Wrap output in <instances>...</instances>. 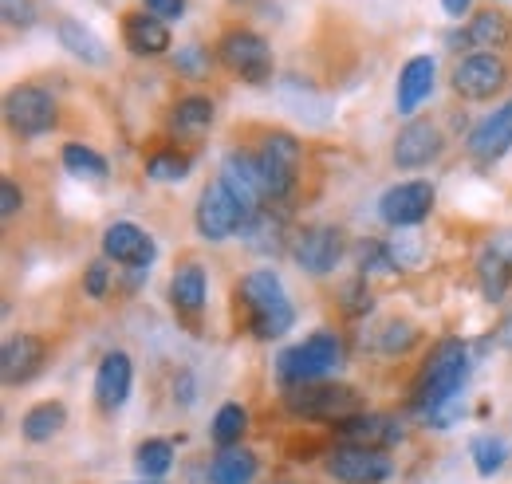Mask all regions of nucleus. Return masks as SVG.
I'll list each match as a JSON object with an SVG mask.
<instances>
[{
  "label": "nucleus",
  "mask_w": 512,
  "mask_h": 484,
  "mask_svg": "<svg viewBox=\"0 0 512 484\" xmlns=\"http://www.w3.org/2000/svg\"><path fill=\"white\" fill-rule=\"evenodd\" d=\"M4 115H8V126L24 138H40L56 126V103L44 87H16L8 91V103H4Z\"/></svg>",
  "instance_id": "obj_9"
},
{
  "label": "nucleus",
  "mask_w": 512,
  "mask_h": 484,
  "mask_svg": "<svg viewBox=\"0 0 512 484\" xmlns=\"http://www.w3.org/2000/svg\"><path fill=\"white\" fill-rule=\"evenodd\" d=\"M442 8H446L449 16H465L473 8V0H442Z\"/></svg>",
  "instance_id": "obj_39"
},
{
  "label": "nucleus",
  "mask_w": 512,
  "mask_h": 484,
  "mask_svg": "<svg viewBox=\"0 0 512 484\" xmlns=\"http://www.w3.org/2000/svg\"><path fill=\"white\" fill-rule=\"evenodd\" d=\"M256 166H260L268 201L288 197L296 185V174H300V142L292 134H268L264 146L256 150Z\"/></svg>",
  "instance_id": "obj_6"
},
{
  "label": "nucleus",
  "mask_w": 512,
  "mask_h": 484,
  "mask_svg": "<svg viewBox=\"0 0 512 484\" xmlns=\"http://www.w3.org/2000/svg\"><path fill=\"white\" fill-rule=\"evenodd\" d=\"M237 300L245 303V319H249V331L256 339H280L296 323L292 300H288V292H284V284L272 268L249 272L237 288Z\"/></svg>",
  "instance_id": "obj_2"
},
{
  "label": "nucleus",
  "mask_w": 512,
  "mask_h": 484,
  "mask_svg": "<svg viewBox=\"0 0 512 484\" xmlns=\"http://www.w3.org/2000/svg\"><path fill=\"white\" fill-rule=\"evenodd\" d=\"M292 256H296V264H300L304 272H312V276H327V272L339 264V256H343V233H339V229H331V225L304 229V233L296 237Z\"/></svg>",
  "instance_id": "obj_13"
},
{
  "label": "nucleus",
  "mask_w": 512,
  "mask_h": 484,
  "mask_svg": "<svg viewBox=\"0 0 512 484\" xmlns=\"http://www.w3.org/2000/svg\"><path fill=\"white\" fill-rule=\"evenodd\" d=\"M44 363V339L40 335H16L4 343V355H0V374L8 386H24Z\"/></svg>",
  "instance_id": "obj_18"
},
{
  "label": "nucleus",
  "mask_w": 512,
  "mask_h": 484,
  "mask_svg": "<svg viewBox=\"0 0 512 484\" xmlns=\"http://www.w3.org/2000/svg\"><path fill=\"white\" fill-rule=\"evenodd\" d=\"M60 44H64L71 56H79L83 63H107L103 40H99L91 28H83L79 20H60Z\"/></svg>",
  "instance_id": "obj_25"
},
{
  "label": "nucleus",
  "mask_w": 512,
  "mask_h": 484,
  "mask_svg": "<svg viewBox=\"0 0 512 484\" xmlns=\"http://www.w3.org/2000/svg\"><path fill=\"white\" fill-rule=\"evenodd\" d=\"M284 402L296 418H312V422H347L359 414V394L351 386H331V382L292 386Z\"/></svg>",
  "instance_id": "obj_4"
},
{
  "label": "nucleus",
  "mask_w": 512,
  "mask_h": 484,
  "mask_svg": "<svg viewBox=\"0 0 512 484\" xmlns=\"http://www.w3.org/2000/svg\"><path fill=\"white\" fill-rule=\"evenodd\" d=\"M418 339V331L410 327V323H386L383 327V339H379V347H383L386 355H398V351H406L410 343Z\"/></svg>",
  "instance_id": "obj_33"
},
{
  "label": "nucleus",
  "mask_w": 512,
  "mask_h": 484,
  "mask_svg": "<svg viewBox=\"0 0 512 484\" xmlns=\"http://www.w3.org/2000/svg\"><path fill=\"white\" fill-rule=\"evenodd\" d=\"M434 209V185L430 182H398L390 185L379 201V217L394 229H410L426 221Z\"/></svg>",
  "instance_id": "obj_10"
},
{
  "label": "nucleus",
  "mask_w": 512,
  "mask_h": 484,
  "mask_svg": "<svg viewBox=\"0 0 512 484\" xmlns=\"http://www.w3.org/2000/svg\"><path fill=\"white\" fill-rule=\"evenodd\" d=\"M213 126V103L205 95H186L178 99L174 115H170V130L174 134H201Z\"/></svg>",
  "instance_id": "obj_26"
},
{
  "label": "nucleus",
  "mask_w": 512,
  "mask_h": 484,
  "mask_svg": "<svg viewBox=\"0 0 512 484\" xmlns=\"http://www.w3.org/2000/svg\"><path fill=\"white\" fill-rule=\"evenodd\" d=\"M217 56H221V63H225L233 75H241V79H249V83H264V79L272 75L268 40L256 36V32H249V28H233V32H225L221 44H217Z\"/></svg>",
  "instance_id": "obj_7"
},
{
  "label": "nucleus",
  "mask_w": 512,
  "mask_h": 484,
  "mask_svg": "<svg viewBox=\"0 0 512 484\" xmlns=\"http://www.w3.org/2000/svg\"><path fill=\"white\" fill-rule=\"evenodd\" d=\"M461 40L469 44V48H505L512 40V24L505 12H493V8H485V12H477L473 20H469V28L461 32Z\"/></svg>",
  "instance_id": "obj_21"
},
{
  "label": "nucleus",
  "mask_w": 512,
  "mask_h": 484,
  "mask_svg": "<svg viewBox=\"0 0 512 484\" xmlns=\"http://www.w3.org/2000/svg\"><path fill=\"white\" fill-rule=\"evenodd\" d=\"M4 20H8V24H20V28H28V24L36 20V8H32V0H4Z\"/></svg>",
  "instance_id": "obj_36"
},
{
  "label": "nucleus",
  "mask_w": 512,
  "mask_h": 484,
  "mask_svg": "<svg viewBox=\"0 0 512 484\" xmlns=\"http://www.w3.org/2000/svg\"><path fill=\"white\" fill-rule=\"evenodd\" d=\"M134 465H138V473H142V477H162V473L174 465V445H170V441H162V437H150V441H142V445H138Z\"/></svg>",
  "instance_id": "obj_29"
},
{
  "label": "nucleus",
  "mask_w": 512,
  "mask_h": 484,
  "mask_svg": "<svg viewBox=\"0 0 512 484\" xmlns=\"http://www.w3.org/2000/svg\"><path fill=\"white\" fill-rule=\"evenodd\" d=\"M465 374H469V355H465L461 339H442L422 370V386H418V406L430 422H453V402L461 394Z\"/></svg>",
  "instance_id": "obj_1"
},
{
  "label": "nucleus",
  "mask_w": 512,
  "mask_h": 484,
  "mask_svg": "<svg viewBox=\"0 0 512 484\" xmlns=\"http://www.w3.org/2000/svg\"><path fill=\"white\" fill-rule=\"evenodd\" d=\"M67 422V410L60 402H40V406H32L28 414H24V422H20V433L32 441V445H44V441H52Z\"/></svg>",
  "instance_id": "obj_23"
},
{
  "label": "nucleus",
  "mask_w": 512,
  "mask_h": 484,
  "mask_svg": "<svg viewBox=\"0 0 512 484\" xmlns=\"http://www.w3.org/2000/svg\"><path fill=\"white\" fill-rule=\"evenodd\" d=\"M509 150H512V99L469 134V154L477 162H497Z\"/></svg>",
  "instance_id": "obj_15"
},
{
  "label": "nucleus",
  "mask_w": 512,
  "mask_h": 484,
  "mask_svg": "<svg viewBox=\"0 0 512 484\" xmlns=\"http://www.w3.org/2000/svg\"><path fill=\"white\" fill-rule=\"evenodd\" d=\"M509 272H512V260H505L497 248H489L485 256H481V284H485V296H501L505 292V284H509Z\"/></svg>",
  "instance_id": "obj_31"
},
{
  "label": "nucleus",
  "mask_w": 512,
  "mask_h": 484,
  "mask_svg": "<svg viewBox=\"0 0 512 484\" xmlns=\"http://www.w3.org/2000/svg\"><path fill=\"white\" fill-rule=\"evenodd\" d=\"M123 44L134 56H162L170 48V28L154 12H127L123 16Z\"/></svg>",
  "instance_id": "obj_17"
},
{
  "label": "nucleus",
  "mask_w": 512,
  "mask_h": 484,
  "mask_svg": "<svg viewBox=\"0 0 512 484\" xmlns=\"http://www.w3.org/2000/svg\"><path fill=\"white\" fill-rule=\"evenodd\" d=\"M146 8L158 16V20H178L186 12V0H146Z\"/></svg>",
  "instance_id": "obj_37"
},
{
  "label": "nucleus",
  "mask_w": 512,
  "mask_h": 484,
  "mask_svg": "<svg viewBox=\"0 0 512 484\" xmlns=\"http://www.w3.org/2000/svg\"><path fill=\"white\" fill-rule=\"evenodd\" d=\"M241 225H249V213L233 197V189L221 182V178L213 185H205L201 189V201H197V233L205 241H229Z\"/></svg>",
  "instance_id": "obj_5"
},
{
  "label": "nucleus",
  "mask_w": 512,
  "mask_h": 484,
  "mask_svg": "<svg viewBox=\"0 0 512 484\" xmlns=\"http://www.w3.org/2000/svg\"><path fill=\"white\" fill-rule=\"evenodd\" d=\"M253 477H256V457L249 449H237V445L221 449L213 457V465H209V484H253Z\"/></svg>",
  "instance_id": "obj_22"
},
{
  "label": "nucleus",
  "mask_w": 512,
  "mask_h": 484,
  "mask_svg": "<svg viewBox=\"0 0 512 484\" xmlns=\"http://www.w3.org/2000/svg\"><path fill=\"white\" fill-rule=\"evenodd\" d=\"M469 453H473V465H477V473H481V477H493V473H501V469H505L509 445H505L501 437H493V433H481V437H473Z\"/></svg>",
  "instance_id": "obj_28"
},
{
  "label": "nucleus",
  "mask_w": 512,
  "mask_h": 484,
  "mask_svg": "<svg viewBox=\"0 0 512 484\" xmlns=\"http://www.w3.org/2000/svg\"><path fill=\"white\" fill-rule=\"evenodd\" d=\"M343 311H347V315H363V311H371V288H367L363 280H355V284L343 288Z\"/></svg>",
  "instance_id": "obj_34"
},
{
  "label": "nucleus",
  "mask_w": 512,
  "mask_h": 484,
  "mask_svg": "<svg viewBox=\"0 0 512 484\" xmlns=\"http://www.w3.org/2000/svg\"><path fill=\"white\" fill-rule=\"evenodd\" d=\"M170 300H174L178 311H186V315H197V311L205 307V272H201L197 264H186V268L174 272V280H170Z\"/></svg>",
  "instance_id": "obj_24"
},
{
  "label": "nucleus",
  "mask_w": 512,
  "mask_h": 484,
  "mask_svg": "<svg viewBox=\"0 0 512 484\" xmlns=\"http://www.w3.org/2000/svg\"><path fill=\"white\" fill-rule=\"evenodd\" d=\"M438 154H442V130L426 119L406 122L394 138V166H402V170H422Z\"/></svg>",
  "instance_id": "obj_12"
},
{
  "label": "nucleus",
  "mask_w": 512,
  "mask_h": 484,
  "mask_svg": "<svg viewBox=\"0 0 512 484\" xmlns=\"http://www.w3.org/2000/svg\"><path fill=\"white\" fill-rule=\"evenodd\" d=\"M107 280H111V272H107V264H103V260H95V264L87 268V280H83V288H87V296H91V300H103V296H107Z\"/></svg>",
  "instance_id": "obj_35"
},
{
  "label": "nucleus",
  "mask_w": 512,
  "mask_h": 484,
  "mask_svg": "<svg viewBox=\"0 0 512 484\" xmlns=\"http://www.w3.org/2000/svg\"><path fill=\"white\" fill-rule=\"evenodd\" d=\"M130 382H134V366H130V355L123 351H111L99 370H95V402L103 410H119L127 402Z\"/></svg>",
  "instance_id": "obj_16"
},
{
  "label": "nucleus",
  "mask_w": 512,
  "mask_h": 484,
  "mask_svg": "<svg viewBox=\"0 0 512 484\" xmlns=\"http://www.w3.org/2000/svg\"><path fill=\"white\" fill-rule=\"evenodd\" d=\"M64 166H67V174H75V178H91V182L107 178V158H103V154H95V150H91V146H83V142H67Z\"/></svg>",
  "instance_id": "obj_27"
},
{
  "label": "nucleus",
  "mask_w": 512,
  "mask_h": 484,
  "mask_svg": "<svg viewBox=\"0 0 512 484\" xmlns=\"http://www.w3.org/2000/svg\"><path fill=\"white\" fill-rule=\"evenodd\" d=\"M245 429H249V414H245L237 402H229V406H221L217 418H213V441H217L221 449H229V445L241 441Z\"/></svg>",
  "instance_id": "obj_30"
},
{
  "label": "nucleus",
  "mask_w": 512,
  "mask_h": 484,
  "mask_svg": "<svg viewBox=\"0 0 512 484\" xmlns=\"http://www.w3.org/2000/svg\"><path fill=\"white\" fill-rule=\"evenodd\" d=\"M434 75H438V67H434L430 56L406 60L402 75H398V111H402V115H414V111H418V103L434 91Z\"/></svg>",
  "instance_id": "obj_20"
},
{
  "label": "nucleus",
  "mask_w": 512,
  "mask_h": 484,
  "mask_svg": "<svg viewBox=\"0 0 512 484\" xmlns=\"http://www.w3.org/2000/svg\"><path fill=\"white\" fill-rule=\"evenodd\" d=\"M509 79V67L501 56L493 52H477V56H465V60L453 67V91L469 103H485L493 99Z\"/></svg>",
  "instance_id": "obj_8"
},
{
  "label": "nucleus",
  "mask_w": 512,
  "mask_h": 484,
  "mask_svg": "<svg viewBox=\"0 0 512 484\" xmlns=\"http://www.w3.org/2000/svg\"><path fill=\"white\" fill-rule=\"evenodd\" d=\"M339 363H343V343H339V335L316 331L312 339L288 347V351L276 359V374H280V382H288V386H308V382L327 378Z\"/></svg>",
  "instance_id": "obj_3"
},
{
  "label": "nucleus",
  "mask_w": 512,
  "mask_h": 484,
  "mask_svg": "<svg viewBox=\"0 0 512 484\" xmlns=\"http://www.w3.org/2000/svg\"><path fill=\"white\" fill-rule=\"evenodd\" d=\"M339 437L343 445H359V449H386L402 437V429L386 414H355L347 422H339Z\"/></svg>",
  "instance_id": "obj_19"
},
{
  "label": "nucleus",
  "mask_w": 512,
  "mask_h": 484,
  "mask_svg": "<svg viewBox=\"0 0 512 484\" xmlns=\"http://www.w3.org/2000/svg\"><path fill=\"white\" fill-rule=\"evenodd\" d=\"M146 170H150V178H154V182H182V178L190 174V158H186V154L166 150V154H154V158L146 162Z\"/></svg>",
  "instance_id": "obj_32"
},
{
  "label": "nucleus",
  "mask_w": 512,
  "mask_h": 484,
  "mask_svg": "<svg viewBox=\"0 0 512 484\" xmlns=\"http://www.w3.org/2000/svg\"><path fill=\"white\" fill-rule=\"evenodd\" d=\"M103 256L115 264H127V268H146L154 260V241L146 237V229L119 221L103 233Z\"/></svg>",
  "instance_id": "obj_14"
},
{
  "label": "nucleus",
  "mask_w": 512,
  "mask_h": 484,
  "mask_svg": "<svg viewBox=\"0 0 512 484\" xmlns=\"http://www.w3.org/2000/svg\"><path fill=\"white\" fill-rule=\"evenodd\" d=\"M20 205H24V193L16 189V182H4V185H0V213H4V217H12V213H16Z\"/></svg>",
  "instance_id": "obj_38"
},
{
  "label": "nucleus",
  "mask_w": 512,
  "mask_h": 484,
  "mask_svg": "<svg viewBox=\"0 0 512 484\" xmlns=\"http://www.w3.org/2000/svg\"><path fill=\"white\" fill-rule=\"evenodd\" d=\"M327 473L343 484H383L390 477V457L383 449H359L343 445L327 457Z\"/></svg>",
  "instance_id": "obj_11"
}]
</instances>
